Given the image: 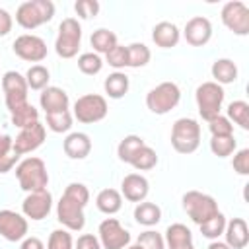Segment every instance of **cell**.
Listing matches in <instances>:
<instances>
[{"label":"cell","instance_id":"6da1fadb","mask_svg":"<svg viewBox=\"0 0 249 249\" xmlns=\"http://www.w3.org/2000/svg\"><path fill=\"white\" fill-rule=\"evenodd\" d=\"M89 202V189L84 183H70L66 185L60 200L56 202V220L68 231H80L86 226L84 208Z\"/></svg>","mask_w":249,"mask_h":249},{"label":"cell","instance_id":"7a4b0ae2","mask_svg":"<svg viewBox=\"0 0 249 249\" xmlns=\"http://www.w3.org/2000/svg\"><path fill=\"white\" fill-rule=\"evenodd\" d=\"M16 177H18L21 191H25V193L41 191V189H47V185H49L47 163L37 156H29V158L18 161Z\"/></svg>","mask_w":249,"mask_h":249},{"label":"cell","instance_id":"3957f363","mask_svg":"<svg viewBox=\"0 0 249 249\" xmlns=\"http://www.w3.org/2000/svg\"><path fill=\"white\" fill-rule=\"evenodd\" d=\"M54 18V4L51 0H27L16 10V23L23 29H37Z\"/></svg>","mask_w":249,"mask_h":249},{"label":"cell","instance_id":"277c9868","mask_svg":"<svg viewBox=\"0 0 249 249\" xmlns=\"http://www.w3.org/2000/svg\"><path fill=\"white\" fill-rule=\"evenodd\" d=\"M171 146L179 154H193L200 146V124L196 119L181 117L171 126Z\"/></svg>","mask_w":249,"mask_h":249},{"label":"cell","instance_id":"5b68a950","mask_svg":"<svg viewBox=\"0 0 249 249\" xmlns=\"http://www.w3.org/2000/svg\"><path fill=\"white\" fill-rule=\"evenodd\" d=\"M224 97H226V91L220 84H216L212 80L202 82L195 91V101H196L198 115L206 123L212 121L214 117H218L220 111H222V105H224Z\"/></svg>","mask_w":249,"mask_h":249},{"label":"cell","instance_id":"8992f818","mask_svg":"<svg viewBox=\"0 0 249 249\" xmlns=\"http://www.w3.org/2000/svg\"><path fill=\"white\" fill-rule=\"evenodd\" d=\"M181 204H183V210L187 212V216L196 226L204 224L206 220H210L212 216H216L220 212L216 198L206 193H200V191H187L181 198Z\"/></svg>","mask_w":249,"mask_h":249},{"label":"cell","instance_id":"52a82bcc","mask_svg":"<svg viewBox=\"0 0 249 249\" xmlns=\"http://www.w3.org/2000/svg\"><path fill=\"white\" fill-rule=\"evenodd\" d=\"M82 43V25L76 18H64L58 25L54 51L60 58H74Z\"/></svg>","mask_w":249,"mask_h":249},{"label":"cell","instance_id":"ba28073f","mask_svg":"<svg viewBox=\"0 0 249 249\" xmlns=\"http://www.w3.org/2000/svg\"><path fill=\"white\" fill-rule=\"evenodd\" d=\"M181 101V89L175 82H161L146 93V107L154 115H165Z\"/></svg>","mask_w":249,"mask_h":249},{"label":"cell","instance_id":"9c48e42d","mask_svg":"<svg viewBox=\"0 0 249 249\" xmlns=\"http://www.w3.org/2000/svg\"><path fill=\"white\" fill-rule=\"evenodd\" d=\"M107 113H109L107 99L99 93H86L74 101V119H78V123L93 124L103 121Z\"/></svg>","mask_w":249,"mask_h":249},{"label":"cell","instance_id":"30bf717a","mask_svg":"<svg viewBox=\"0 0 249 249\" xmlns=\"http://www.w3.org/2000/svg\"><path fill=\"white\" fill-rule=\"evenodd\" d=\"M222 23L235 35L245 37L249 35V8L241 0H230L222 6L220 12Z\"/></svg>","mask_w":249,"mask_h":249},{"label":"cell","instance_id":"8fae6325","mask_svg":"<svg viewBox=\"0 0 249 249\" xmlns=\"http://www.w3.org/2000/svg\"><path fill=\"white\" fill-rule=\"evenodd\" d=\"M97 239L103 249H124L130 245V231L117 218H105L97 228Z\"/></svg>","mask_w":249,"mask_h":249},{"label":"cell","instance_id":"7c38bea8","mask_svg":"<svg viewBox=\"0 0 249 249\" xmlns=\"http://www.w3.org/2000/svg\"><path fill=\"white\" fill-rule=\"evenodd\" d=\"M12 51L16 56H19L25 62H41L47 58V43L43 37L33 35V33H23L16 37L12 43Z\"/></svg>","mask_w":249,"mask_h":249},{"label":"cell","instance_id":"4fadbf2b","mask_svg":"<svg viewBox=\"0 0 249 249\" xmlns=\"http://www.w3.org/2000/svg\"><path fill=\"white\" fill-rule=\"evenodd\" d=\"M2 89H4V101H6L8 111L27 103L29 88H27L25 76H21L19 72H16V70L4 72V76H2Z\"/></svg>","mask_w":249,"mask_h":249},{"label":"cell","instance_id":"5bb4252c","mask_svg":"<svg viewBox=\"0 0 249 249\" xmlns=\"http://www.w3.org/2000/svg\"><path fill=\"white\" fill-rule=\"evenodd\" d=\"M51 210H53V195L49 189L27 193V196L21 202V214L33 222L45 220L51 214Z\"/></svg>","mask_w":249,"mask_h":249},{"label":"cell","instance_id":"9a60e30c","mask_svg":"<svg viewBox=\"0 0 249 249\" xmlns=\"http://www.w3.org/2000/svg\"><path fill=\"white\" fill-rule=\"evenodd\" d=\"M27 230H29V222L23 214L4 208L0 210V235L6 241H21L23 237H27Z\"/></svg>","mask_w":249,"mask_h":249},{"label":"cell","instance_id":"2e32d148","mask_svg":"<svg viewBox=\"0 0 249 249\" xmlns=\"http://www.w3.org/2000/svg\"><path fill=\"white\" fill-rule=\"evenodd\" d=\"M45 138H47V128L41 121L29 124L25 128H19V134L14 138V152L18 156L31 154L45 142Z\"/></svg>","mask_w":249,"mask_h":249},{"label":"cell","instance_id":"e0dca14e","mask_svg":"<svg viewBox=\"0 0 249 249\" xmlns=\"http://www.w3.org/2000/svg\"><path fill=\"white\" fill-rule=\"evenodd\" d=\"M183 37L191 47H204L212 39V23L204 16H195L185 23Z\"/></svg>","mask_w":249,"mask_h":249},{"label":"cell","instance_id":"ac0fdd59","mask_svg":"<svg viewBox=\"0 0 249 249\" xmlns=\"http://www.w3.org/2000/svg\"><path fill=\"white\" fill-rule=\"evenodd\" d=\"M150 193V183L142 173H128L121 181V195L128 202H142Z\"/></svg>","mask_w":249,"mask_h":249},{"label":"cell","instance_id":"d6986e66","mask_svg":"<svg viewBox=\"0 0 249 249\" xmlns=\"http://www.w3.org/2000/svg\"><path fill=\"white\" fill-rule=\"evenodd\" d=\"M39 105L45 111V115L49 113H60V111H68L70 105V97L68 93L58 88V86H47L41 95H39Z\"/></svg>","mask_w":249,"mask_h":249},{"label":"cell","instance_id":"ffe728a7","mask_svg":"<svg viewBox=\"0 0 249 249\" xmlns=\"http://www.w3.org/2000/svg\"><path fill=\"white\" fill-rule=\"evenodd\" d=\"M226 245L230 249H245L249 243V228L243 218H231L226 222L224 228Z\"/></svg>","mask_w":249,"mask_h":249},{"label":"cell","instance_id":"44dd1931","mask_svg":"<svg viewBox=\"0 0 249 249\" xmlns=\"http://www.w3.org/2000/svg\"><path fill=\"white\" fill-rule=\"evenodd\" d=\"M163 241H165V249H195L193 231L181 222L167 226Z\"/></svg>","mask_w":249,"mask_h":249},{"label":"cell","instance_id":"7402d4cb","mask_svg":"<svg viewBox=\"0 0 249 249\" xmlns=\"http://www.w3.org/2000/svg\"><path fill=\"white\" fill-rule=\"evenodd\" d=\"M62 150L70 160H86L91 152V138L86 132H70L62 142Z\"/></svg>","mask_w":249,"mask_h":249},{"label":"cell","instance_id":"603a6c76","mask_svg":"<svg viewBox=\"0 0 249 249\" xmlns=\"http://www.w3.org/2000/svg\"><path fill=\"white\" fill-rule=\"evenodd\" d=\"M179 39H181V31L171 21H160L152 29V41L160 49H171L179 43Z\"/></svg>","mask_w":249,"mask_h":249},{"label":"cell","instance_id":"cb8c5ba5","mask_svg":"<svg viewBox=\"0 0 249 249\" xmlns=\"http://www.w3.org/2000/svg\"><path fill=\"white\" fill-rule=\"evenodd\" d=\"M210 74H212V82L220 84L222 88L228 86V84H233L237 80V64L231 60V58H216L212 62V68H210Z\"/></svg>","mask_w":249,"mask_h":249},{"label":"cell","instance_id":"d4e9b609","mask_svg":"<svg viewBox=\"0 0 249 249\" xmlns=\"http://www.w3.org/2000/svg\"><path fill=\"white\" fill-rule=\"evenodd\" d=\"M95 206H97L99 212H103L107 216L117 214L123 208V195H121V191L111 189V187L109 189H101L97 193V196H95Z\"/></svg>","mask_w":249,"mask_h":249},{"label":"cell","instance_id":"484cf974","mask_svg":"<svg viewBox=\"0 0 249 249\" xmlns=\"http://www.w3.org/2000/svg\"><path fill=\"white\" fill-rule=\"evenodd\" d=\"M128 88H130V80L124 72H111L105 82H103V89L105 93L111 97V99H121L128 93Z\"/></svg>","mask_w":249,"mask_h":249},{"label":"cell","instance_id":"4316f807","mask_svg":"<svg viewBox=\"0 0 249 249\" xmlns=\"http://www.w3.org/2000/svg\"><path fill=\"white\" fill-rule=\"evenodd\" d=\"M134 220L140 224V226H146V228H152V226H158L160 220H161V208L156 204V202H148V200H142L134 206Z\"/></svg>","mask_w":249,"mask_h":249},{"label":"cell","instance_id":"83f0119b","mask_svg":"<svg viewBox=\"0 0 249 249\" xmlns=\"http://www.w3.org/2000/svg\"><path fill=\"white\" fill-rule=\"evenodd\" d=\"M19 161V156L14 152V138L10 134H0V173L12 171Z\"/></svg>","mask_w":249,"mask_h":249},{"label":"cell","instance_id":"f1b7e54d","mask_svg":"<svg viewBox=\"0 0 249 249\" xmlns=\"http://www.w3.org/2000/svg\"><path fill=\"white\" fill-rule=\"evenodd\" d=\"M89 43H91V47H93V53L95 54H107L113 47H117L119 43H117V35L111 31V29H105V27H101V29H95L93 33H91V37H89Z\"/></svg>","mask_w":249,"mask_h":249},{"label":"cell","instance_id":"f546056e","mask_svg":"<svg viewBox=\"0 0 249 249\" xmlns=\"http://www.w3.org/2000/svg\"><path fill=\"white\" fill-rule=\"evenodd\" d=\"M10 119H12V124L18 126V128H25L33 123H39V111L27 101L16 109L10 111Z\"/></svg>","mask_w":249,"mask_h":249},{"label":"cell","instance_id":"4dcf8cb0","mask_svg":"<svg viewBox=\"0 0 249 249\" xmlns=\"http://www.w3.org/2000/svg\"><path fill=\"white\" fill-rule=\"evenodd\" d=\"M226 117L230 123H235L239 128L249 130V103L243 99H235L228 105Z\"/></svg>","mask_w":249,"mask_h":249},{"label":"cell","instance_id":"1f68e13d","mask_svg":"<svg viewBox=\"0 0 249 249\" xmlns=\"http://www.w3.org/2000/svg\"><path fill=\"white\" fill-rule=\"evenodd\" d=\"M49 80H51V72L43 64H31L27 68V72H25V82H27L29 89L43 91L49 86Z\"/></svg>","mask_w":249,"mask_h":249},{"label":"cell","instance_id":"d6a6232c","mask_svg":"<svg viewBox=\"0 0 249 249\" xmlns=\"http://www.w3.org/2000/svg\"><path fill=\"white\" fill-rule=\"evenodd\" d=\"M144 144H146V142H144L142 136H138V134H126V136L119 142V146H117V156H119V160H121L123 163H130L132 156H134Z\"/></svg>","mask_w":249,"mask_h":249},{"label":"cell","instance_id":"836d02e7","mask_svg":"<svg viewBox=\"0 0 249 249\" xmlns=\"http://www.w3.org/2000/svg\"><path fill=\"white\" fill-rule=\"evenodd\" d=\"M128 165H132L136 171H150V169H154V167L158 165V154H156L154 148H150L148 144H144V146L132 156V160H130Z\"/></svg>","mask_w":249,"mask_h":249},{"label":"cell","instance_id":"e575fe53","mask_svg":"<svg viewBox=\"0 0 249 249\" xmlns=\"http://www.w3.org/2000/svg\"><path fill=\"white\" fill-rule=\"evenodd\" d=\"M126 53H128V68H142L152 58V53L144 43H130L126 47Z\"/></svg>","mask_w":249,"mask_h":249},{"label":"cell","instance_id":"d590c367","mask_svg":"<svg viewBox=\"0 0 249 249\" xmlns=\"http://www.w3.org/2000/svg\"><path fill=\"white\" fill-rule=\"evenodd\" d=\"M226 216L222 214V212H218L216 216H212L210 220H206L204 224H200L198 228H200V233H202V237H206V239H210V241H216L220 235H224V228H226Z\"/></svg>","mask_w":249,"mask_h":249},{"label":"cell","instance_id":"8d00e7d4","mask_svg":"<svg viewBox=\"0 0 249 249\" xmlns=\"http://www.w3.org/2000/svg\"><path fill=\"white\" fill-rule=\"evenodd\" d=\"M103 64H105L103 58H101L99 54H95L93 51L82 53V54L78 56V68H80V72L86 74V76H95V74H99L101 68H103Z\"/></svg>","mask_w":249,"mask_h":249},{"label":"cell","instance_id":"74e56055","mask_svg":"<svg viewBox=\"0 0 249 249\" xmlns=\"http://www.w3.org/2000/svg\"><path fill=\"white\" fill-rule=\"evenodd\" d=\"M237 148V140L235 136H212L210 138V152L218 158H228L235 152Z\"/></svg>","mask_w":249,"mask_h":249},{"label":"cell","instance_id":"f35d334b","mask_svg":"<svg viewBox=\"0 0 249 249\" xmlns=\"http://www.w3.org/2000/svg\"><path fill=\"white\" fill-rule=\"evenodd\" d=\"M47 117V126L56 132V134H62V132H68L72 128V113L70 111H60V113H49L45 115Z\"/></svg>","mask_w":249,"mask_h":249},{"label":"cell","instance_id":"ab89813d","mask_svg":"<svg viewBox=\"0 0 249 249\" xmlns=\"http://www.w3.org/2000/svg\"><path fill=\"white\" fill-rule=\"evenodd\" d=\"M45 249H74L72 233L66 228L53 230L51 235H49V241H47V247Z\"/></svg>","mask_w":249,"mask_h":249},{"label":"cell","instance_id":"60d3db41","mask_svg":"<svg viewBox=\"0 0 249 249\" xmlns=\"http://www.w3.org/2000/svg\"><path fill=\"white\" fill-rule=\"evenodd\" d=\"M105 62L115 68L117 72H121V68H126L128 66V53H126V47L124 45H117L113 47L107 54H105Z\"/></svg>","mask_w":249,"mask_h":249},{"label":"cell","instance_id":"b9f144b4","mask_svg":"<svg viewBox=\"0 0 249 249\" xmlns=\"http://www.w3.org/2000/svg\"><path fill=\"white\" fill-rule=\"evenodd\" d=\"M136 245H140L142 249H165V241L163 235L158 233L156 230H146L138 235Z\"/></svg>","mask_w":249,"mask_h":249},{"label":"cell","instance_id":"7bdbcfd3","mask_svg":"<svg viewBox=\"0 0 249 249\" xmlns=\"http://www.w3.org/2000/svg\"><path fill=\"white\" fill-rule=\"evenodd\" d=\"M208 130L212 136H231L233 134V124L228 121V117L218 115L212 121H208Z\"/></svg>","mask_w":249,"mask_h":249},{"label":"cell","instance_id":"ee69618b","mask_svg":"<svg viewBox=\"0 0 249 249\" xmlns=\"http://www.w3.org/2000/svg\"><path fill=\"white\" fill-rule=\"evenodd\" d=\"M74 10L78 14V18L82 19H91L99 14V2L97 0H78L74 4Z\"/></svg>","mask_w":249,"mask_h":249},{"label":"cell","instance_id":"f6af8a7d","mask_svg":"<svg viewBox=\"0 0 249 249\" xmlns=\"http://www.w3.org/2000/svg\"><path fill=\"white\" fill-rule=\"evenodd\" d=\"M233 171L237 175H249V148H241L233 154Z\"/></svg>","mask_w":249,"mask_h":249},{"label":"cell","instance_id":"bcb514c9","mask_svg":"<svg viewBox=\"0 0 249 249\" xmlns=\"http://www.w3.org/2000/svg\"><path fill=\"white\" fill-rule=\"evenodd\" d=\"M74 249H103V247H101L97 235H93V233H82L78 237V241L74 243Z\"/></svg>","mask_w":249,"mask_h":249},{"label":"cell","instance_id":"7dc6e473","mask_svg":"<svg viewBox=\"0 0 249 249\" xmlns=\"http://www.w3.org/2000/svg\"><path fill=\"white\" fill-rule=\"evenodd\" d=\"M14 27V18L8 10L0 8V37H6Z\"/></svg>","mask_w":249,"mask_h":249},{"label":"cell","instance_id":"c3c4849f","mask_svg":"<svg viewBox=\"0 0 249 249\" xmlns=\"http://www.w3.org/2000/svg\"><path fill=\"white\" fill-rule=\"evenodd\" d=\"M19 249H45V243L35 235H27V237L21 239Z\"/></svg>","mask_w":249,"mask_h":249},{"label":"cell","instance_id":"681fc988","mask_svg":"<svg viewBox=\"0 0 249 249\" xmlns=\"http://www.w3.org/2000/svg\"><path fill=\"white\" fill-rule=\"evenodd\" d=\"M208 249H230V247L226 245V241H220V239H216V241H210Z\"/></svg>","mask_w":249,"mask_h":249},{"label":"cell","instance_id":"f907efd6","mask_svg":"<svg viewBox=\"0 0 249 249\" xmlns=\"http://www.w3.org/2000/svg\"><path fill=\"white\" fill-rule=\"evenodd\" d=\"M124 249H142V247H140V245H136V243H134V245H128V247H124Z\"/></svg>","mask_w":249,"mask_h":249}]
</instances>
